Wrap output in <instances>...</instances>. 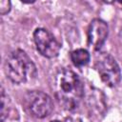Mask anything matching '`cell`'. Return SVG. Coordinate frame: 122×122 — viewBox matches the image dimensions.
Here are the masks:
<instances>
[{
  "mask_svg": "<svg viewBox=\"0 0 122 122\" xmlns=\"http://www.w3.org/2000/svg\"><path fill=\"white\" fill-rule=\"evenodd\" d=\"M54 92L59 104L66 110L73 111L84 95V85L79 76L70 69H61L54 77Z\"/></svg>",
  "mask_w": 122,
  "mask_h": 122,
  "instance_id": "cell-1",
  "label": "cell"
},
{
  "mask_svg": "<svg viewBox=\"0 0 122 122\" xmlns=\"http://www.w3.org/2000/svg\"><path fill=\"white\" fill-rule=\"evenodd\" d=\"M5 72L14 84H23L33 80L37 75V69L30 56L22 50L12 51L6 58Z\"/></svg>",
  "mask_w": 122,
  "mask_h": 122,
  "instance_id": "cell-2",
  "label": "cell"
},
{
  "mask_svg": "<svg viewBox=\"0 0 122 122\" xmlns=\"http://www.w3.org/2000/svg\"><path fill=\"white\" fill-rule=\"evenodd\" d=\"M23 104L27 112L36 118H45L53 110L51 98L40 91L28 92L23 98Z\"/></svg>",
  "mask_w": 122,
  "mask_h": 122,
  "instance_id": "cell-3",
  "label": "cell"
},
{
  "mask_svg": "<svg viewBox=\"0 0 122 122\" xmlns=\"http://www.w3.org/2000/svg\"><path fill=\"white\" fill-rule=\"evenodd\" d=\"M95 69L101 80L109 87H115L121 79V71L115 59L109 53L101 52L95 59Z\"/></svg>",
  "mask_w": 122,
  "mask_h": 122,
  "instance_id": "cell-4",
  "label": "cell"
},
{
  "mask_svg": "<svg viewBox=\"0 0 122 122\" xmlns=\"http://www.w3.org/2000/svg\"><path fill=\"white\" fill-rule=\"evenodd\" d=\"M33 40L37 51L47 58L56 57L61 49V45L55 37L46 29L39 28L33 32Z\"/></svg>",
  "mask_w": 122,
  "mask_h": 122,
  "instance_id": "cell-5",
  "label": "cell"
},
{
  "mask_svg": "<svg viewBox=\"0 0 122 122\" xmlns=\"http://www.w3.org/2000/svg\"><path fill=\"white\" fill-rule=\"evenodd\" d=\"M109 33L108 24L101 19H93L88 29V43L98 51L104 45Z\"/></svg>",
  "mask_w": 122,
  "mask_h": 122,
  "instance_id": "cell-6",
  "label": "cell"
},
{
  "mask_svg": "<svg viewBox=\"0 0 122 122\" xmlns=\"http://www.w3.org/2000/svg\"><path fill=\"white\" fill-rule=\"evenodd\" d=\"M71 59L74 66L76 67H83L87 65L90 61V53L87 50L84 49H77L71 51Z\"/></svg>",
  "mask_w": 122,
  "mask_h": 122,
  "instance_id": "cell-7",
  "label": "cell"
},
{
  "mask_svg": "<svg viewBox=\"0 0 122 122\" xmlns=\"http://www.w3.org/2000/svg\"><path fill=\"white\" fill-rule=\"evenodd\" d=\"M9 97L5 92V90L3 88V86L1 87V112H0V116H1V122H4L6 118H8V113L10 111V107H9Z\"/></svg>",
  "mask_w": 122,
  "mask_h": 122,
  "instance_id": "cell-8",
  "label": "cell"
},
{
  "mask_svg": "<svg viewBox=\"0 0 122 122\" xmlns=\"http://www.w3.org/2000/svg\"><path fill=\"white\" fill-rule=\"evenodd\" d=\"M10 10V2L8 0H1L0 1V13L2 15L8 13Z\"/></svg>",
  "mask_w": 122,
  "mask_h": 122,
  "instance_id": "cell-9",
  "label": "cell"
},
{
  "mask_svg": "<svg viewBox=\"0 0 122 122\" xmlns=\"http://www.w3.org/2000/svg\"><path fill=\"white\" fill-rule=\"evenodd\" d=\"M67 122H82L81 119L79 118H72V117H70L67 119Z\"/></svg>",
  "mask_w": 122,
  "mask_h": 122,
  "instance_id": "cell-10",
  "label": "cell"
},
{
  "mask_svg": "<svg viewBox=\"0 0 122 122\" xmlns=\"http://www.w3.org/2000/svg\"><path fill=\"white\" fill-rule=\"evenodd\" d=\"M51 122H61V121H58V120H53V121H51Z\"/></svg>",
  "mask_w": 122,
  "mask_h": 122,
  "instance_id": "cell-11",
  "label": "cell"
},
{
  "mask_svg": "<svg viewBox=\"0 0 122 122\" xmlns=\"http://www.w3.org/2000/svg\"><path fill=\"white\" fill-rule=\"evenodd\" d=\"M119 3H120V4H122V1H120V2H119Z\"/></svg>",
  "mask_w": 122,
  "mask_h": 122,
  "instance_id": "cell-12",
  "label": "cell"
}]
</instances>
